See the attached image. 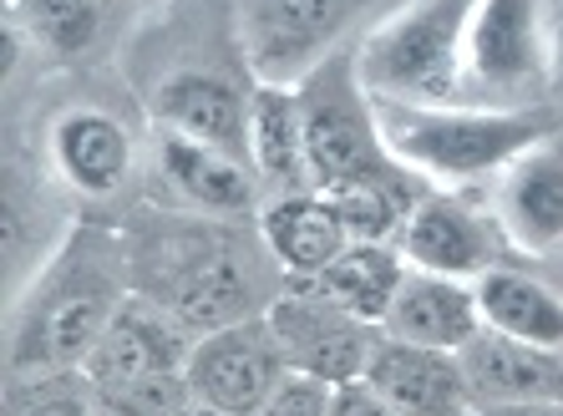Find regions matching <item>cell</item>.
<instances>
[{"label": "cell", "instance_id": "13", "mask_svg": "<svg viewBox=\"0 0 563 416\" xmlns=\"http://www.w3.org/2000/svg\"><path fill=\"white\" fill-rule=\"evenodd\" d=\"M157 122L163 132L194 138L229 157L250 153V102L213 72H178L157 87Z\"/></svg>", "mask_w": 563, "mask_h": 416}, {"label": "cell", "instance_id": "24", "mask_svg": "<svg viewBox=\"0 0 563 416\" xmlns=\"http://www.w3.org/2000/svg\"><path fill=\"white\" fill-rule=\"evenodd\" d=\"M97 391V416H178L194 406L188 376H143V381H112Z\"/></svg>", "mask_w": 563, "mask_h": 416}, {"label": "cell", "instance_id": "15", "mask_svg": "<svg viewBox=\"0 0 563 416\" xmlns=\"http://www.w3.org/2000/svg\"><path fill=\"white\" fill-rule=\"evenodd\" d=\"M260 229H264V244L285 264L289 274H325L330 264L345 254V229L335 219V208H330L325 194H275L264 204L260 214Z\"/></svg>", "mask_w": 563, "mask_h": 416}, {"label": "cell", "instance_id": "2", "mask_svg": "<svg viewBox=\"0 0 563 416\" xmlns=\"http://www.w3.org/2000/svg\"><path fill=\"white\" fill-rule=\"evenodd\" d=\"M295 91H300L305 157H310V178L320 194L345 188V183L417 188L407 163H396V153L380 138L376 102H371L366 81L355 72V56L330 52Z\"/></svg>", "mask_w": 563, "mask_h": 416}, {"label": "cell", "instance_id": "10", "mask_svg": "<svg viewBox=\"0 0 563 416\" xmlns=\"http://www.w3.org/2000/svg\"><path fill=\"white\" fill-rule=\"evenodd\" d=\"M472 402L512 406V402H563V351L523 346L498 330H483L457 351Z\"/></svg>", "mask_w": 563, "mask_h": 416}, {"label": "cell", "instance_id": "6", "mask_svg": "<svg viewBox=\"0 0 563 416\" xmlns=\"http://www.w3.org/2000/svg\"><path fill=\"white\" fill-rule=\"evenodd\" d=\"M188 391L198 406L223 416H260V406L275 396V386L289 376L285 355L264 320L198 336L188 351Z\"/></svg>", "mask_w": 563, "mask_h": 416}, {"label": "cell", "instance_id": "16", "mask_svg": "<svg viewBox=\"0 0 563 416\" xmlns=\"http://www.w3.org/2000/svg\"><path fill=\"white\" fill-rule=\"evenodd\" d=\"M52 157L77 194H118L132 173V138L107 112H66L52 128Z\"/></svg>", "mask_w": 563, "mask_h": 416}, {"label": "cell", "instance_id": "23", "mask_svg": "<svg viewBox=\"0 0 563 416\" xmlns=\"http://www.w3.org/2000/svg\"><path fill=\"white\" fill-rule=\"evenodd\" d=\"M26 15L31 41L56 56H81L102 36V0H11Z\"/></svg>", "mask_w": 563, "mask_h": 416}, {"label": "cell", "instance_id": "28", "mask_svg": "<svg viewBox=\"0 0 563 416\" xmlns=\"http://www.w3.org/2000/svg\"><path fill=\"white\" fill-rule=\"evenodd\" d=\"M477 416H563V402H512V406H483Z\"/></svg>", "mask_w": 563, "mask_h": 416}, {"label": "cell", "instance_id": "20", "mask_svg": "<svg viewBox=\"0 0 563 416\" xmlns=\"http://www.w3.org/2000/svg\"><path fill=\"white\" fill-rule=\"evenodd\" d=\"M401 280H407V270H401V254L391 244H345L341 260L325 274H314V285L325 289L335 305L361 315L366 326H380L391 315Z\"/></svg>", "mask_w": 563, "mask_h": 416}, {"label": "cell", "instance_id": "14", "mask_svg": "<svg viewBox=\"0 0 563 416\" xmlns=\"http://www.w3.org/2000/svg\"><path fill=\"white\" fill-rule=\"evenodd\" d=\"M498 208L508 234L523 249L543 254V249L563 244V147L538 143L523 157H512L503 168Z\"/></svg>", "mask_w": 563, "mask_h": 416}, {"label": "cell", "instance_id": "27", "mask_svg": "<svg viewBox=\"0 0 563 416\" xmlns=\"http://www.w3.org/2000/svg\"><path fill=\"white\" fill-rule=\"evenodd\" d=\"M330 416H401V412H391L366 381H345V386H335V412Z\"/></svg>", "mask_w": 563, "mask_h": 416}, {"label": "cell", "instance_id": "18", "mask_svg": "<svg viewBox=\"0 0 563 416\" xmlns=\"http://www.w3.org/2000/svg\"><path fill=\"white\" fill-rule=\"evenodd\" d=\"M477 310H483V326L498 336L563 351V299L549 285H538L533 274L487 270L477 280Z\"/></svg>", "mask_w": 563, "mask_h": 416}, {"label": "cell", "instance_id": "7", "mask_svg": "<svg viewBox=\"0 0 563 416\" xmlns=\"http://www.w3.org/2000/svg\"><path fill=\"white\" fill-rule=\"evenodd\" d=\"M351 0H254L244 46L264 87H300L325 62V41L341 31Z\"/></svg>", "mask_w": 563, "mask_h": 416}, {"label": "cell", "instance_id": "3", "mask_svg": "<svg viewBox=\"0 0 563 416\" xmlns=\"http://www.w3.org/2000/svg\"><path fill=\"white\" fill-rule=\"evenodd\" d=\"M472 6L477 0H411L407 11L371 31L355 52V72L371 97L421 107L462 97V41Z\"/></svg>", "mask_w": 563, "mask_h": 416}, {"label": "cell", "instance_id": "29", "mask_svg": "<svg viewBox=\"0 0 563 416\" xmlns=\"http://www.w3.org/2000/svg\"><path fill=\"white\" fill-rule=\"evenodd\" d=\"M553 81H559V91H563V31H559V41H553Z\"/></svg>", "mask_w": 563, "mask_h": 416}, {"label": "cell", "instance_id": "9", "mask_svg": "<svg viewBox=\"0 0 563 416\" xmlns=\"http://www.w3.org/2000/svg\"><path fill=\"white\" fill-rule=\"evenodd\" d=\"M361 381L401 416H462L472 402L457 355L407 346V340H391V336H380Z\"/></svg>", "mask_w": 563, "mask_h": 416}, {"label": "cell", "instance_id": "12", "mask_svg": "<svg viewBox=\"0 0 563 416\" xmlns=\"http://www.w3.org/2000/svg\"><path fill=\"white\" fill-rule=\"evenodd\" d=\"M401 254L427 274L483 280L493 270V234L457 198H421L401 223Z\"/></svg>", "mask_w": 563, "mask_h": 416}, {"label": "cell", "instance_id": "4", "mask_svg": "<svg viewBox=\"0 0 563 416\" xmlns=\"http://www.w3.org/2000/svg\"><path fill=\"white\" fill-rule=\"evenodd\" d=\"M264 326L275 336L279 355L289 371L320 376L330 386L366 376L371 355L380 346V326H366L361 315H351L345 305L325 295V289H289L264 310Z\"/></svg>", "mask_w": 563, "mask_h": 416}, {"label": "cell", "instance_id": "30", "mask_svg": "<svg viewBox=\"0 0 563 416\" xmlns=\"http://www.w3.org/2000/svg\"><path fill=\"white\" fill-rule=\"evenodd\" d=\"M178 416H223V412H209V406H198V402H194V406H184Z\"/></svg>", "mask_w": 563, "mask_h": 416}, {"label": "cell", "instance_id": "26", "mask_svg": "<svg viewBox=\"0 0 563 416\" xmlns=\"http://www.w3.org/2000/svg\"><path fill=\"white\" fill-rule=\"evenodd\" d=\"M335 412V386L305 371H289L275 386V396L260 406V416H330Z\"/></svg>", "mask_w": 563, "mask_h": 416}, {"label": "cell", "instance_id": "25", "mask_svg": "<svg viewBox=\"0 0 563 416\" xmlns=\"http://www.w3.org/2000/svg\"><path fill=\"white\" fill-rule=\"evenodd\" d=\"M5 416H97V391L87 371H52V376L15 386Z\"/></svg>", "mask_w": 563, "mask_h": 416}, {"label": "cell", "instance_id": "17", "mask_svg": "<svg viewBox=\"0 0 563 416\" xmlns=\"http://www.w3.org/2000/svg\"><path fill=\"white\" fill-rule=\"evenodd\" d=\"M250 163L275 194H305L314 188L310 157H305V122L300 91L264 87L250 97Z\"/></svg>", "mask_w": 563, "mask_h": 416}, {"label": "cell", "instance_id": "8", "mask_svg": "<svg viewBox=\"0 0 563 416\" xmlns=\"http://www.w3.org/2000/svg\"><path fill=\"white\" fill-rule=\"evenodd\" d=\"M188 351H194V330L173 310L153 305V299H122L81 371L92 376V386L178 376V371H188Z\"/></svg>", "mask_w": 563, "mask_h": 416}, {"label": "cell", "instance_id": "22", "mask_svg": "<svg viewBox=\"0 0 563 416\" xmlns=\"http://www.w3.org/2000/svg\"><path fill=\"white\" fill-rule=\"evenodd\" d=\"M325 198L351 244H391L401 239V223L417 208L411 204L417 188H396V183H345V188H330Z\"/></svg>", "mask_w": 563, "mask_h": 416}, {"label": "cell", "instance_id": "1", "mask_svg": "<svg viewBox=\"0 0 563 416\" xmlns=\"http://www.w3.org/2000/svg\"><path fill=\"white\" fill-rule=\"evenodd\" d=\"M371 102L396 163L432 178L498 173L528 147L553 138L549 112H523V107H421L391 97H371Z\"/></svg>", "mask_w": 563, "mask_h": 416}, {"label": "cell", "instance_id": "5", "mask_svg": "<svg viewBox=\"0 0 563 416\" xmlns=\"http://www.w3.org/2000/svg\"><path fill=\"white\" fill-rule=\"evenodd\" d=\"M549 77L538 0H477L462 41V91L487 107H512Z\"/></svg>", "mask_w": 563, "mask_h": 416}, {"label": "cell", "instance_id": "21", "mask_svg": "<svg viewBox=\"0 0 563 416\" xmlns=\"http://www.w3.org/2000/svg\"><path fill=\"white\" fill-rule=\"evenodd\" d=\"M254 305H260V299H254L250 270H244L234 254H219V260H209L184 289H178L173 315H178L194 336H213V330L254 320Z\"/></svg>", "mask_w": 563, "mask_h": 416}, {"label": "cell", "instance_id": "11", "mask_svg": "<svg viewBox=\"0 0 563 416\" xmlns=\"http://www.w3.org/2000/svg\"><path fill=\"white\" fill-rule=\"evenodd\" d=\"M380 336L457 355L467 340L483 336L477 289H467V280H446V274L411 270L407 280H401V289H396L391 315L380 320Z\"/></svg>", "mask_w": 563, "mask_h": 416}, {"label": "cell", "instance_id": "19", "mask_svg": "<svg viewBox=\"0 0 563 416\" xmlns=\"http://www.w3.org/2000/svg\"><path fill=\"white\" fill-rule=\"evenodd\" d=\"M163 173L173 178V188H184L198 208L213 214H244L254 204V178L239 168V157L178 132H163Z\"/></svg>", "mask_w": 563, "mask_h": 416}]
</instances>
